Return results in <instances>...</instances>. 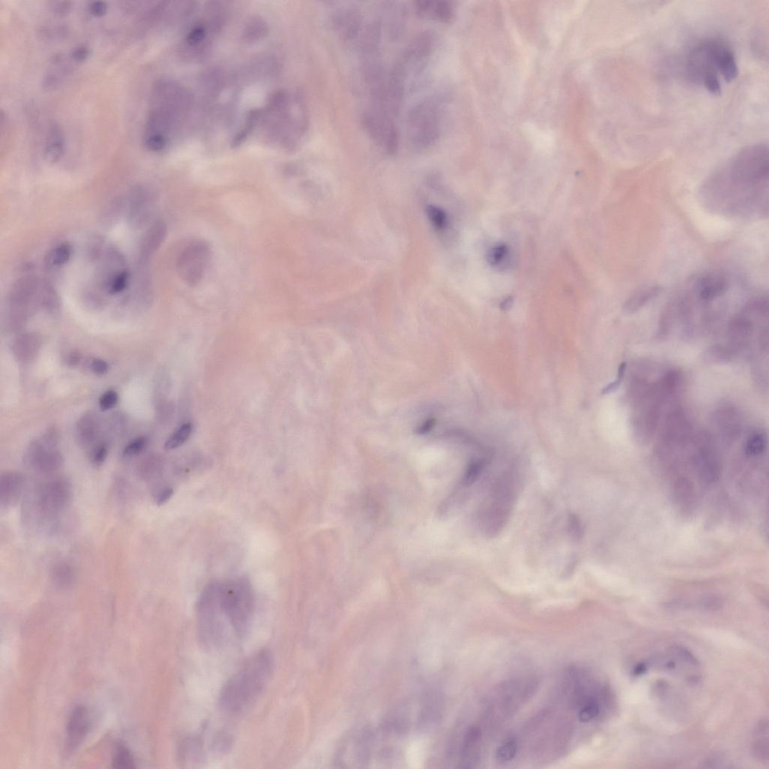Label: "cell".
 Returning a JSON list of instances; mask_svg holds the SVG:
<instances>
[{
  "label": "cell",
  "instance_id": "6da1fadb",
  "mask_svg": "<svg viewBox=\"0 0 769 769\" xmlns=\"http://www.w3.org/2000/svg\"><path fill=\"white\" fill-rule=\"evenodd\" d=\"M768 166L756 156L741 151L705 185L709 208L721 215L745 217L764 213Z\"/></svg>",
  "mask_w": 769,
  "mask_h": 769
},
{
  "label": "cell",
  "instance_id": "7a4b0ae2",
  "mask_svg": "<svg viewBox=\"0 0 769 769\" xmlns=\"http://www.w3.org/2000/svg\"><path fill=\"white\" fill-rule=\"evenodd\" d=\"M189 104L190 96L177 83L169 81L156 83L144 137L147 150L158 153L165 149L172 131Z\"/></svg>",
  "mask_w": 769,
  "mask_h": 769
},
{
  "label": "cell",
  "instance_id": "3957f363",
  "mask_svg": "<svg viewBox=\"0 0 769 769\" xmlns=\"http://www.w3.org/2000/svg\"><path fill=\"white\" fill-rule=\"evenodd\" d=\"M687 71L691 79L702 83L714 95L721 94L720 75L731 82L738 74L733 49L727 41L718 37L695 46L688 56Z\"/></svg>",
  "mask_w": 769,
  "mask_h": 769
},
{
  "label": "cell",
  "instance_id": "277c9868",
  "mask_svg": "<svg viewBox=\"0 0 769 769\" xmlns=\"http://www.w3.org/2000/svg\"><path fill=\"white\" fill-rule=\"evenodd\" d=\"M272 653L266 650L256 653L231 677L220 694L221 709L236 713L245 709L262 693L273 671Z\"/></svg>",
  "mask_w": 769,
  "mask_h": 769
},
{
  "label": "cell",
  "instance_id": "5b68a950",
  "mask_svg": "<svg viewBox=\"0 0 769 769\" xmlns=\"http://www.w3.org/2000/svg\"><path fill=\"white\" fill-rule=\"evenodd\" d=\"M445 108L443 100L438 95L425 97L411 108L406 118V134L415 150H428L439 141Z\"/></svg>",
  "mask_w": 769,
  "mask_h": 769
},
{
  "label": "cell",
  "instance_id": "8992f818",
  "mask_svg": "<svg viewBox=\"0 0 769 769\" xmlns=\"http://www.w3.org/2000/svg\"><path fill=\"white\" fill-rule=\"evenodd\" d=\"M40 279L28 276L20 278L12 287L9 295V320L14 331L24 328L34 310L38 308Z\"/></svg>",
  "mask_w": 769,
  "mask_h": 769
},
{
  "label": "cell",
  "instance_id": "52a82bcc",
  "mask_svg": "<svg viewBox=\"0 0 769 769\" xmlns=\"http://www.w3.org/2000/svg\"><path fill=\"white\" fill-rule=\"evenodd\" d=\"M647 671L651 668L673 673L683 677L691 684L700 680V664L686 648L680 646L670 647L663 653L643 662Z\"/></svg>",
  "mask_w": 769,
  "mask_h": 769
},
{
  "label": "cell",
  "instance_id": "ba28073f",
  "mask_svg": "<svg viewBox=\"0 0 769 769\" xmlns=\"http://www.w3.org/2000/svg\"><path fill=\"white\" fill-rule=\"evenodd\" d=\"M515 483L512 478H504L502 481H497L495 484L492 495H490L489 504L481 514V521L489 534H495L506 523L515 500Z\"/></svg>",
  "mask_w": 769,
  "mask_h": 769
},
{
  "label": "cell",
  "instance_id": "9c48e42d",
  "mask_svg": "<svg viewBox=\"0 0 769 769\" xmlns=\"http://www.w3.org/2000/svg\"><path fill=\"white\" fill-rule=\"evenodd\" d=\"M58 443L57 430H48L28 447L24 457L26 464L42 474L58 470L63 464V458L57 448Z\"/></svg>",
  "mask_w": 769,
  "mask_h": 769
},
{
  "label": "cell",
  "instance_id": "30bf717a",
  "mask_svg": "<svg viewBox=\"0 0 769 769\" xmlns=\"http://www.w3.org/2000/svg\"><path fill=\"white\" fill-rule=\"evenodd\" d=\"M211 249L202 240H195L183 249L177 261L178 272L190 286L197 285L211 261Z\"/></svg>",
  "mask_w": 769,
  "mask_h": 769
},
{
  "label": "cell",
  "instance_id": "8fae6325",
  "mask_svg": "<svg viewBox=\"0 0 769 769\" xmlns=\"http://www.w3.org/2000/svg\"><path fill=\"white\" fill-rule=\"evenodd\" d=\"M365 132L372 141L388 154H394L399 145V133L394 119L372 109L361 117Z\"/></svg>",
  "mask_w": 769,
  "mask_h": 769
},
{
  "label": "cell",
  "instance_id": "7c38bea8",
  "mask_svg": "<svg viewBox=\"0 0 769 769\" xmlns=\"http://www.w3.org/2000/svg\"><path fill=\"white\" fill-rule=\"evenodd\" d=\"M125 199V215L129 226L139 229L146 225L151 217L155 195L151 189L138 186L129 192Z\"/></svg>",
  "mask_w": 769,
  "mask_h": 769
},
{
  "label": "cell",
  "instance_id": "4fadbf2b",
  "mask_svg": "<svg viewBox=\"0 0 769 769\" xmlns=\"http://www.w3.org/2000/svg\"><path fill=\"white\" fill-rule=\"evenodd\" d=\"M331 20L333 31L347 42H356L365 22L360 8L349 3L336 7Z\"/></svg>",
  "mask_w": 769,
  "mask_h": 769
},
{
  "label": "cell",
  "instance_id": "5bb4252c",
  "mask_svg": "<svg viewBox=\"0 0 769 769\" xmlns=\"http://www.w3.org/2000/svg\"><path fill=\"white\" fill-rule=\"evenodd\" d=\"M72 487L65 479H56L44 485L40 490L38 506L42 513L48 515L58 514L70 502Z\"/></svg>",
  "mask_w": 769,
  "mask_h": 769
},
{
  "label": "cell",
  "instance_id": "9a60e30c",
  "mask_svg": "<svg viewBox=\"0 0 769 769\" xmlns=\"http://www.w3.org/2000/svg\"><path fill=\"white\" fill-rule=\"evenodd\" d=\"M90 716L85 706L74 709L67 726V749L69 752L78 747L86 737L90 729Z\"/></svg>",
  "mask_w": 769,
  "mask_h": 769
},
{
  "label": "cell",
  "instance_id": "2e32d148",
  "mask_svg": "<svg viewBox=\"0 0 769 769\" xmlns=\"http://www.w3.org/2000/svg\"><path fill=\"white\" fill-rule=\"evenodd\" d=\"M727 288L725 276L720 273H710L699 278L694 284L693 290L700 301L709 302L720 297Z\"/></svg>",
  "mask_w": 769,
  "mask_h": 769
},
{
  "label": "cell",
  "instance_id": "e0dca14e",
  "mask_svg": "<svg viewBox=\"0 0 769 769\" xmlns=\"http://www.w3.org/2000/svg\"><path fill=\"white\" fill-rule=\"evenodd\" d=\"M167 235V226L163 221H157L146 231L139 246L138 258L145 265L160 249Z\"/></svg>",
  "mask_w": 769,
  "mask_h": 769
},
{
  "label": "cell",
  "instance_id": "ac0fdd59",
  "mask_svg": "<svg viewBox=\"0 0 769 769\" xmlns=\"http://www.w3.org/2000/svg\"><path fill=\"white\" fill-rule=\"evenodd\" d=\"M25 479L19 472H6L0 477V502L2 508L14 506L23 493Z\"/></svg>",
  "mask_w": 769,
  "mask_h": 769
},
{
  "label": "cell",
  "instance_id": "d6986e66",
  "mask_svg": "<svg viewBox=\"0 0 769 769\" xmlns=\"http://www.w3.org/2000/svg\"><path fill=\"white\" fill-rule=\"evenodd\" d=\"M414 6L417 15L426 19L449 23L455 16V11L449 2L423 0L415 2Z\"/></svg>",
  "mask_w": 769,
  "mask_h": 769
},
{
  "label": "cell",
  "instance_id": "ffe728a7",
  "mask_svg": "<svg viewBox=\"0 0 769 769\" xmlns=\"http://www.w3.org/2000/svg\"><path fill=\"white\" fill-rule=\"evenodd\" d=\"M42 341L35 333H24L15 340L13 352L18 363L30 364L38 356Z\"/></svg>",
  "mask_w": 769,
  "mask_h": 769
},
{
  "label": "cell",
  "instance_id": "44dd1931",
  "mask_svg": "<svg viewBox=\"0 0 769 769\" xmlns=\"http://www.w3.org/2000/svg\"><path fill=\"white\" fill-rule=\"evenodd\" d=\"M745 313L733 319L728 329L730 347L737 352L738 349L743 348L749 344L753 333V321L747 317L745 311Z\"/></svg>",
  "mask_w": 769,
  "mask_h": 769
},
{
  "label": "cell",
  "instance_id": "7402d4cb",
  "mask_svg": "<svg viewBox=\"0 0 769 769\" xmlns=\"http://www.w3.org/2000/svg\"><path fill=\"white\" fill-rule=\"evenodd\" d=\"M100 420L97 414L87 413L78 420L76 426V438L80 446L88 447L98 439Z\"/></svg>",
  "mask_w": 769,
  "mask_h": 769
},
{
  "label": "cell",
  "instance_id": "603a6c76",
  "mask_svg": "<svg viewBox=\"0 0 769 769\" xmlns=\"http://www.w3.org/2000/svg\"><path fill=\"white\" fill-rule=\"evenodd\" d=\"M387 30L392 40H398L405 31L406 10L403 5L396 3H389L384 7Z\"/></svg>",
  "mask_w": 769,
  "mask_h": 769
},
{
  "label": "cell",
  "instance_id": "cb8c5ba5",
  "mask_svg": "<svg viewBox=\"0 0 769 769\" xmlns=\"http://www.w3.org/2000/svg\"><path fill=\"white\" fill-rule=\"evenodd\" d=\"M65 151V137L62 129L58 124H53L50 129L44 151V159L46 163L55 164L58 163Z\"/></svg>",
  "mask_w": 769,
  "mask_h": 769
},
{
  "label": "cell",
  "instance_id": "d4e9b609",
  "mask_svg": "<svg viewBox=\"0 0 769 769\" xmlns=\"http://www.w3.org/2000/svg\"><path fill=\"white\" fill-rule=\"evenodd\" d=\"M37 300H38V308L51 315L59 313L60 309L59 295L49 282L40 280Z\"/></svg>",
  "mask_w": 769,
  "mask_h": 769
},
{
  "label": "cell",
  "instance_id": "484cf974",
  "mask_svg": "<svg viewBox=\"0 0 769 769\" xmlns=\"http://www.w3.org/2000/svg\"><path fill=\"white\" fill-rule=\"evenodd\" d=\"M662 288L659 285L642 287L634 293L625 302L624 311L627 313H634L642 309L648 302L659 296Z\"/></svg>",
  "mask_w": 769,
  "mask_h": 769
},
{
  "label": "cell",
  "instance_id": "4316f807",
  "mask_svg": "<svg viewBox=\"0 0 769 769\" xmlns=\"http://www.w3.org/2000/svg\"><path fill=\"white\" fill-rule=\"evenodd\" d=\"M716 422L720 432L725 436L734 437L740 431V420L734 407L728 405L720 407L716 414Z\"/></svg>",
  "mask_w": 769,
  "mask_h": 769
},
{
  "label": "cell",
  "instance_id": "83f0119b",
  "mask_svg": "<svg viewBox=\"0 0 769 769\" xmlns=\"http://www.w3.org/2000/svg\"><path fill=\"white\" fill-rule=\"evenodd\" d=\"M754 756L764 763L768 762V724L767 719L758 722L754 731L752 740Z\"/></svg>",
  "mask_w": 769,
  "mask_h": 769
},
{
  "label": "cell",
  "instance_id": "f1b7e54d",
  "mask_svg": "<svg viewBox=\"0 0 769 769\" xmlns=\"http://www.w3.org/2000/svg\"><path fill=\"white\" fill-rule=\"evenodd\" d=\"M51 577L55 585L60 588H68L75 581L76 574L69 563L60 562L54 565L52 568Z\"/></svg>",
  "mask_w": 769,
  "mask_h": 769
},
{
  "label": "cell",
  "instance_id": "f546056e",
  "mask_svg": "<svg viewBox=\"0 0 769 769\" xmlns=\"http://www.w3.org/2000/svg\"><path fill=\"white\" fill-rule=\"evenodd\" d=\"M73 254V247L67 242L60 244L50 250L46 256V262L52 266L59 267L66 265Z\"/></svg>",
  "mask_w": 769,
  "mask_h": 769
},
{
  "label": "cell",
  "instance_id": "4dcf8cb0",
  "mask_svg": "<svg viewBox=\"0 0 769 769\" xmlns=\"http://www.w3.org/2000/svg\"><path fill=\"white\" fill-rule=\"evenodd\" d=\"M737 356V351L730 346L714 345L709 348L704 354V358L709 363H727L733 361Z\"/></svg>",
  "mask_w": 769,
  "mask_h": 769
},
{
  "label": "cell",
  "instance_id": "1f68e13d",
  "mask_svg": "<svg viewBox=\"0 0 769 769\" xmlns=\"http://www.w3.org/2000/svg\"><path fill=\"white\" fill-rule=\"evenodd\" d=\"M767 448V438L761 432L750 434L744 445V452L747 457L761 456Z\"/></svg>",
  "mask_w": 769,
  "mask_h": 769
},
{
  "label": "cell",
  "instance_id": "d6a6232c",
  "mask_svg": "<svg viewBox=\"0 0 769 769\" xmlns=\"http://www.w3.org/2000/svg\"><path fill=\"white\" fill-rule=\"evenodd\" d=\"M267 33V25L261 18L254 17L245 27L243 37L246 42H251L261 40Z\"/></svg>",
  "mask_w": 769,
  "mask_h": 769
},
{
  "label": "cell",
  "instance_id": "836d02e7",
  "mask_svg": "<svg viewBox=\"0 0 769 769\" xmlns=\"http://www.w3.org/2000/svg\"><path fill=\"white\" fill-rule=\"evenodd\" d=\"M193 425L188 422L181 426L176 430L172 436L165 443V449L170 451L179 448L186 443L191 436Z\"/></svg>",
  "mask_w": 769,
  "mask_h": 769
},
{
  "label": "cell",
  "instance_id": "e575fe53",
  "mask_svg": "<svg viewBox=\"0 0 769 769\" xmlns=\"http://www.w3.org/2000/svg\"><path fill=\"white\" fill-rule=\"evenodd\" d=\"M518 750V744L515 738H508L500 745L496 752L497 761L506 763L513 761Z\"/></svg>",
  "mask_w": 769,
  "mask_h": 769
},
{
  "label": "cell",
  "instance_id": "d590c367",
  "mask_svg": "<svg viewBox=\"0 0 769 769\" xmlns=\"http://www.w3.org/2000/svg\"><path fill=\"white\" fill-rule=\"evenodd\" d=\"M113 766L116 768H135V763L131 750L124 745H118L113 759Z\"/></svg>",
  "mask_w": 769,
  "mask_h": 769
},
{
  "label": "cell",
  "instance_id": "8d00e7d4",
  "mask_svg": "<svg viewBox=\"0 0 769 769\" xmlns=\"http://www.w3.org/2000/svg\"><path fill=\"white\" fill-rule=\"evenodd\" d=\"M207 36L208 31L206 26L198 24L195 26L188 33L186 40H185V43H186L188 49L199 51L202 44L206 42Z\"/></svg>",
  "mask_w": 769,
  "mask_h": 769
},
{
  "label": "cell",
  "instance_id": "74e56055",
  "mask_svg": "<svg viewBox=\"0 0 769 769\" xmlns=\"http://www.w3.org/2000/svg\"><path fill=\"white\" fill-rule=\"evenodd\" d=\"M160 465V461L156 456H149L144 459L138 467V474L143 479H151L156 474Z\"/></svg>",
  "mask_w": 769,
  "mask_h": 769
},
{
  "label": "cell",
  "instance_id": "f35d334b",
  "mask_svg": "<svg viewBox=\"0 0 769 769\" xmlns=\"http://www.w3.org/2000/svg\"><path fill=\"white\" fill-rule=\"evenodd\" d=\"M427 215L432 226L438 231H442L447 226V216L444 210L434 206L427 208Z\"/></svg>",
  "mask_w": 769,
  "mask_h": 769
},
{
  "label": "cell",
  "instance_id": "ab89813d",
  "mask_svg": "<svg viewBox=\"0 0 769 769\" xmlns=\"http://www.w3.org/2000/svg\"><path fill=\"white\" fill-rule=\"evenodd\" d=\"M146 447L147 439L143 437L137 438L126 445L123 452V456L127 458L137 456L140 455Z\"/></svg>",
  "mask_w": 769,
  "mask_h": 769
},
{
  "label": "cell",
  "instance_id": "60d3db41",
  "mask_svg": "<svg viewBox=\"0 0 769 769\" xmlns=\"http://www.w3.org/2000/svg\"><path fill=\"white\" fill-rule=\"evenodd\" d=\"M108 455V446L105 443H100L97 444V446L92 450L90 454V459L92 464L96 466H100L104 464Z\"/></svg>",
  "mask_w": 769,
  "mask_h": 769
},
{
  "label": "cell",
  "instance_id": "b9f144b4",
  "mask_svg": "<svg viewBox=\"0 0 769 769\" xmlns=\"http://www.w3.org/2000/svg\"><path fill=\"white\" fill-rule=\"evenodd\" d=\"M627 368V364L626 363H622L619 365L615 381L606 386L603 389V390H602V395L613 393L618 390V388L620 387V385H622L624 381L626 375Z\"/></svg>",
  "mask_w": 769,
  "mask_h": 769
},
{
  "label": "cell",
  "instance_id": "7bdbcfd3",
  "mask_svg": "<svg viewBox=\"0 0 769 769\" xmlns=\"http://www.w3.org/2000/svg\"><path fill=\"white\" fill-rule=\"evenodd\" d=\"M119 395L114 390H108L101 396L99 399V406L101 411H107L111 410L116 406L118 402Z\"/></svg>",
  "mask_w": 769,
  "mask_h": 769
},
{
  "label": "cell",
  "instance_id": "ee69618b",
  "mask_svg": "<svg viewBox=\"0 0 769 769\" xmlns=\"http://www.w3.org/2000/svg\"><path fill=\"white\" fill-rule=\"evenodd\" d=\"M569 531L572 538L579 540L581 538L583 530L579 518L576 515H571L569 518Z\"/></svg>",
  "mask_w": 769,
  "mask_h": 769
},
{
  "label": "cell",
  "instance_id": "f6af8a7d",
  "mask_svg": "<svg viewBox=\"0 0 769 769\" xmlns=\"http://www.w3.org/2000/svg\"><path fill=\"white\" fill-rule=\"evenodd\" d=\"M507 255V248L504 246H499L494 248L490 251L489 257L490 262L493 263L495 265L500 264L504 261V259Z\"/></svg>",
  "mask_w": 769,
  "mask_h": 769
},
{
  "label": "cell",
  "instance_id": "bcb514c9",
  "mask_svg": "<svg viewBox=\"0 0 769 769\" xmlns=\"http://www.w3.org/2000/svg\"><path fill=\"white\" fill-rule=\"evenodd\" d=\"M90 367L92 372L99 375L106 374L109 369V365L106 361L100 358L92 359Z\"/></svg>",
  "mask_w": 769,
  "mask_h": 769
},
{
  "label": "cell",
  "instance_id": "7dc6e473",
  "mask_svg": "<svg viewBox=\"0 0 769 769\" xmlns=\"http://www.w3.org/2000/svg\"><path fill=\"white\" fill-rule=\"evenodd\" d=\"M89 55V49L85 45H81L72 51L71 58L73 60L81 63L86 60Z\"/></svg>",
  "mask_w": 769,
  "mask_h": 769
},
{
  "label": "cell",
  "instance_id": "c3c4849f",
  "mask_svg": "<svg viewBox=\"0 0 769 769\" xmlns=\"http://www.w3.org/2000/svg\"><path fill=\"white\" fill-rule=\"evenodd\" d=\"M89 12L95 17H103L108 12V5L105 2H94L89 6Z\"/></svg>",
  "mask_w": 769,
  "mask_h": 769
},
{
  "label": "cell",
  "instance_id": "681fc988",
  "mask_svg": "<svg viewBox=\"0 0 769 769\" xmlns=\"http://www.w3.org/2000/svg\"><path fill=\"white\" fill-rule=\"evenodd\" d=\"M174 494V490L172 488H165L160 492L156 498V504L158 506H163L171 499Z\"/></svg>",
  "mask_w": 769,
  "mask_h": 769
},
{
  "label": "cell",
  "instance_id": "f907efd6",
  "mask_svg": "<svg viewBox=\"0 0 769 769\" xmlns=\"http://www.w3.org/2000/svg\"><path fill=\"white\" fill-rule=\"evenodd\" d=\"M80 360H81V355H79L77 353H72L69 356L67 361H68L69 365L76 366L79 363Z\"/></svg>",
  "mask_w": 769,
  "mask_h": 769
}]
</instances>
